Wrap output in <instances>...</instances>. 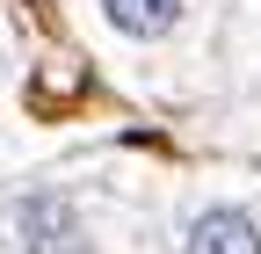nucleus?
Listing matches in <instances>:
<instances>
[{
  "label": "nucleus",
  "mask_w": 261,
  "mask_h": 254,
  "mask_svg": "<svg viewBox=\"0 0 261 254\" xmlns=\"http://www.w3.org/2000/svg\"><path fill=\"white\" fill-rule=\"evenodd\" d=\"M8 233H15V254H94L87 211H80L73 189H29V196H15Z\"/></svg>",
  "instance_id": "obj_1"
},
{
  "label": "nucleus",
  "mask_w": 261,
  "mask_h": 254,
  "mask_svg": "<svg viewBox=\"0 0 261 254\" xmlns=\"http://www.w3.org/2000/svg\"><path fill=\"white\" fill-rule=\"evenodd\" d=\"M181 254H261V211L211 196L181 218Z\"/></svg>",
  "instance_id": "obj_2"
},
{
  "label": "nucleus",
  "mask_w": 261,
  "mask_h": 254,
  "mask_svg": "<svg viewBox=\"0 0 261 254\" xmlns=\"http://www.w3.org/2000/svg\"><path fill=\"white\" fill-rule=\"evenodd\" d=\"M189 8L196 0H102V22L130 44H174L189 29Z\"/></svg>",
  "instance_id": "obj_3"
}]
</instances>
